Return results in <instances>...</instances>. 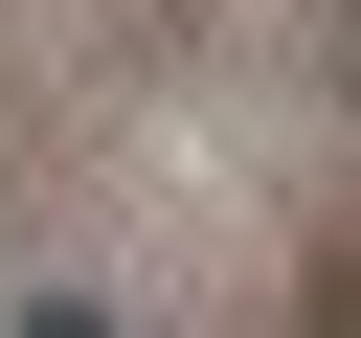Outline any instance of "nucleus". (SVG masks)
<instances>
[{"mask_svg":"<svg viewBox=\"0 0 361 338\" xmlns=\"http://www.w3.org/2000/svg\"><path fill=\"white\" fill-rule=\"evenodd\" d=\"M23 338H113V315H90V293H23Z\"/></svg>","mask_w":361,"mask_h":338,"instance_id":"nucleus-1","label":"nucleus"}]
</instances>
